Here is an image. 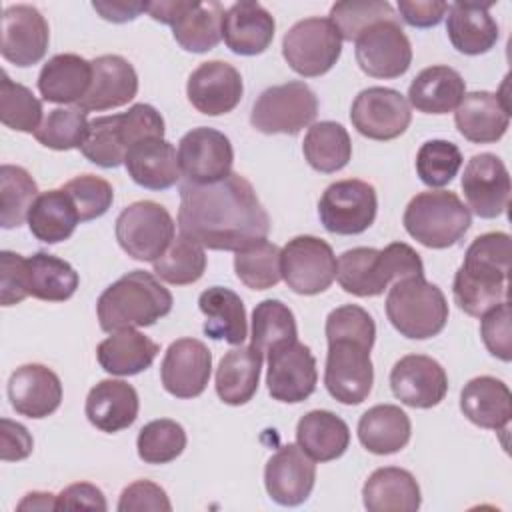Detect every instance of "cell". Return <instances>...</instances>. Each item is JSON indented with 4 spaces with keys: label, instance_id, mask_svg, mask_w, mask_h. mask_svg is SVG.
Wrapping results in <instances>:
<instances>
[{
    "label": "cell",
    "instance_id": "38",
    "mask_svg": "<svg viewBox=\"0 0 512 512\" xmlns=\"http://www.w3.org/2000/svg\"><path fill=\"white\" fill-rule=\"evenodd\" d=\"M412 436L408 414L396 404H376L358 420L360 444L378 456L400 452Z\"/></svg>",
    "mask_w": 512,
    "mask_h": 512
},
{
    "label": "cell",
    "instance_id": "9",
    "mask_svg": "<svg viewBox=\"0 0 512 512\" xmlns=\"http://www.w3.org/2000/svg\"><path fill=\"white\" fill-rule=\"evenodd\" d=\"M156 22L172 28L174 40L186 52H208L222 40L224 6L216 0L192 2V0H160L148 2L146 10Z\"/></svg>",
    "mask_w": 512,
    "mask_h": 512
},
{
    "label": "cell",
    "instance_id": "29",
    "mask_svg": "<svg viewBox=\"0 0 512 512\" xmlns=\"http://www.w3.org/2000/svg\"><path fill=\"white\" fill-rule=\"evenodd\" d=\"M138 410L140 400L134 386L114 378L100 380L96 386H92L84 406L88 422L106 434L132 426L138 418Z\"/></svg>",
    "mask_w": 512,
    "mask_h": 512
},
{
    "label": "cell",
    "instance_id": "21",
    "mask_svg": "<svg viewBox=\"0 0 512 512\" xmlns=\"http://www.w3.org/2000/svg\"><path fill=\"white\" fill-rule=\"evenodd\" d=\"M50 30L42 12L30 4H12L2 12V58L20 68L40 62L48 50Z\"/></svg>",
    "mask_w": 512,
    "mask_h": 512
},
{
    "label": "cell",
    "instance_id": "55",
    "mask_svg": "<svg viewBox=\"0 0 512 512\" xmlns=\"http://www.w3.org/2000/svg\"><path fill=\"white\" fill-rule=\"evenodd\" d=\"M28 294V262L24 256L0 252V302L2 306L20 304Z\"/></svg>",
    "mask_w": 512,
    "mask_h": 512
},
{
    "label": "cell",
    "instance_id": "12",
    "mask_svg": "<svg viewBox=\"0 0 512 512\" xmlns=\"http://www.w3.org/2000/svg\"><path fill=\"white\" fill-rule=\"evenodd\" d=\"M342 54V38L330 18H304L296 22L282 40V56L288 66L304 76L326 74Z\"/></svg>",
    "mask_w": 512,
    "mask_h": 512
},
{
    "label": "cell",
    "instance_id": "5",
    "mask_svg": "<svg viewBox=\"0 0 512 512\" xmlns=\"http://www.w3.org/2000/svg\"><path fill=\"white\" fill-rule=\"evenodd\" d=\"M412 276H424V264L420 254L404 242H392L384 250L360 246L338 258V284L360 298L380 296L390 282Z\"/></svg>",
    "mask_w": 512,
    "mask_h": 512
},
{
    "label": "cell",
    "instance_id": "8",
    "mask_svg": "<svg viewBox=\"0 0 512 512\" xmlns=\"http://www.w3.org/2000/svg\"><path fill=\"white\" fill-rule=\"evenodd\" d=\"M406 232L426 248H450L470 228L468 206L450 190H428L416 194L402 216Z\"/></svg>",
    "mask_w": 512,
    "mask_h": 512
},
{
    "label": "cell",
    "instance_id": "7",
    "mask_svg": "<svg viewBox=\"0 0 512 512\" xmlns=\"http://www.w3.org/2000/svg\"><path fill=\"white\" fill-rule=\"evenodd\" d=\"M386 316L404 338L426 340L444 330L448 302L436 284L424 276H412L394 282L388 290Z\"/></svg>",
    "mask_w": 512,
    "mask_h": 512
},
{
    "label": "cell",
    "instance_id": "54",
    "mask_svg": "<svg viewBox=\"0 0 512 512\" xmlns=\"http://www.w3.org/2000/svg\"><path fill=\"white\" fill-rule=\"evenodd\" d=\"M480 336L486 350L502 362L512 360V330H510V302L504 300L484 316H480Z\"/></svg>",
    "mask_w": 512,
    "mask_h": 512
},
{
    "label": "cell",
    "instance_id": "44",
    "mask_svg": "<svg viewBox=\"0 0 512 512\" xmlns=\"http://www.w3.org/2000/svg\"><path fill=\"white\" fill-rule=\"evenodd\" d=\"M294 340H298V328L292 310L274 298L258 302L252 312L250 348L266 358L276 346Z\"/></svg>",
    "mask_w": 512,
    "mask_h": 512
},
{
    "label": "cell",
    "instance_id": "37",
    "mask_svg": "<svg viewBox=\"0 0 512 512\" xmlns=\"http://www.w3.org/2000/svg\"><path fill=\"white\" fill-rule=\"evenodd\" d=\"M158 352L160 346L134 328L110 332V336L96 346L98 364L114 376L140 374L152 366Z\"/></svg>",
    "mask_w": 512,
    "mask_h": 512
},
{
    "label": "cell",
    "instance_id": "33",
    "mask_svg": "<svg viewBox=\"0 0 512 512\" xmlns=\"http://www.w3.org/2000/svg\"><path fill=\"white\" fill-rule=\"evenodd\" d=\"M364 508L368 512H416L422 494L416 478L398 466L376 468L362 488Z\"/></svg>",
    "mask_w": 512,
    "mask_h": 512
},
{
    "label": "cell",
    "instance_id": "58",
    "mask_svg": "<svg viewBox=\"0 0 512 512\" xmlns=\"http://www.w3.org/2000/svg\"><path fill=\"white\" fill-rule=\"evenodd\" d=\"M106 510V498L104 492L90 484V482H76L66 486L58 496H56V510Z\"/></svg>",
    "mask_w": 512,
    "mask_h": 512
},
{
    "label": "cell",
    "instance_id": "1",
    "mask_svg": "<svg viewBox=\"0 0 512 512\" xmlns=\"http://www.w3.org/2000/svg\"><path fill=\"white\" fill-rule=\"evenodd\" d=\"M180 234L208 250H240L270 232V218L252 184L238 172L212 184H180Z\"/></svg>",
    "mask_w": 512,
    "mask_h": 512
},
{
    "label": "cell",
    "instance_id": "6",
    "mask_svg": "<svg viewBox=\"0 0 512 512\" xmlns=\"http://www.w3.org/2000/svg\"><path fill=\"white\" fill-rule=\"evenodd\" d=\"M146 138H164V118L154 106L142 102L128 112L90 120L80 152L100 168H118L130 146Z\"/></svg>",
    "mask_w": 512,
    "mask_h": 512
},
{
    "label": "cell",
    "instance_id": "35",
    "mask_svg": "<svg viewBox=\"0 0 512 512\" xmlns=\"http://www.w3.org/2000/svg\"><path fill=\"white\" fill-rule=\"evenodd\" d=\"M198 308L206 316L202 330L208 338L242 346L248 336V322L244 302L236 292L224 286L206 288L198 298Z\"/></svg>",
    "mask_w": 512,
    "mask_h": 512
},
{
    "label": "cell",
    "instance_id": "39",
    "mask_svg": "<svg viewBox=\"0 0 512 512\" xmlns=\"http://www.w3.org/2000/svg\"><path fill=\"white\" fill-rule=\"evenodd\" d=\"M296 444L314 462H330L348 450L350 428L330 410H310L296 424Z\"/></svg>",
    "mask_w": 512,
    "mask_h": 512
},
{
    "label": "cell",
    "instance_id": "43",
    "mask_svg": "<svg viewBox=\"0 0 512 512\" xmlns=\"http://www.w3.org/2000/svg\"><path fill=\"white\" fill-rule=\"evenodd\" d=\"M26 262L30 296L46 302H64L74 296L80 278L70 262L48 252H36Z\"/></svg>",
    "mask_w": 512,
    "mask_h": 512
},
{
    "label": "cell",
    "instance_id": "40",
    "mask_svg": "<svg viewBox=\"0 0 512 512\" xmlns=\"http://www.w3.org/2000/svg\"><path fill=\"white\" fill-rule=\"evenodd\" d=\"M262 356L250 346L226 352L216 368V394L224 404L242 406L258 390Z\"/></svg>",
    "mask_w": 512,
    "mask_h": 512
},
{
    "label": "cell",
    "instance_id": "18",
    "mask_svg": "<svg viewBox=\"0 0 512 512\" xmlns=\"http://www.w3.org/2000/svg\"><path fill=\"white\" fill-rule=\"evenodd\" d=\"M266 358V384L274 400L298 404L312 396L318 384V370L316 358L306 344L298 340L286 342L276 346Z\"/></svg>",
    "mask_w": 512,
    "mask_h": 512
},
{
    "label": "cell",
    "instance_id": "60",
    "mask_svg": "<svg viewBox=\"0 0 512 512\" xmlns=\"http://www.w3.org/2000/svg\"><path fill=\"white\" fill-rule=\"evenodd\" d=\"M92 8L108 22H116V24H122V22H130V20H136L142 12L148 10V2H128V0H112V2H102V0H96L92 2Z\"/></svg>",
    "mask_w": 512,
    "mask_h": 512
},
{
    "label": "cell",
    "instance_id": "25",
    "mask_svg": "<svg viewBox=\"0 0 512 512\" xmlns=\"http://www.w3.org/2000/svg\"><path fill=\"white\" fill-rule=\"evenodd\" d=\"M8 400L20 416L34 420L46 418L62 402V382L44 364H22L8 380Z\"/></svg>",
    "mask_w": 512,
    "mask_h": 512
},
{
    "label": "cell",
    "instance_id": "48",
    "mask_svg": "<svg viewBox=\"0 0 512 512\" xmlns=\"http://www.w3.org/2000/svg\"><path fill=\"white\" fill-rule=\"evenodd\" d=\"M186 430L170 418H158L144 424L136 438V450L146 464H168L186 448Z\"/></svg>",
    "mask_w": 512,
    "mask_h": 512
},
{
    "label": "cell",
    "instance_id": "50",
    "mask_svg": "<svg viewBox=\"0 0 512 512\" xmlns=\"http://www.w3.org/2000/svg\"><path fill=\"white\" fill-rule=\"evenodd\" d=\"M86 112L76 108H54L42 120L34 138L52 150H74L82 148L88 134Z\"/></svg>",
    "mask_w": 512,
    "mask_h": 512
},
{
    "label": "cell",
    "instance_id": "34",
    "mask_svg": "<svg viewBox=\"0 0 512 512\" xmlns=\"http://www.w3.org/2000/svg\"><path fill=\"white\" fill-rule=\"evenodd\" d=\"M466 94V82L458 70L436 64L416 74L408 86V104L424 114H448Z\"/></svg>",
    "mask_w": 512,
    "mask_h": 512
},
{
    "label": "cell",
    "instance_id": "24",
    "mask_svg": "<svg viewBox=\"0 0 512 512\" xmlns=\"http://www.w3.org/2000/svg\"><path fill=\"white\" fill-rule=\"evenodd\" d=\"M244 84L240 72L224 60L202 62L186 82L190 104L206 116L232 112L242 100Z\"/></svg>",
    "mask_w": 512,
    "mask_h": 512
},
{
    "label": "cell",
    "instance_id": "56",
    "mask_svg": "<svg viewBox=\"0 0 512 512\" xmlns=\"http://www.w3.org/2000/svg\"><path fill=\"white\" fill-rule=\"evenodd\" d=\"M116 508L120 512H170L172 504L162 486L150 480H136L122 490Z\"/></svg>",
    "mask_w": 512,
    "mask_h": 512
},
{
    "label": "cell",
    "instance_id": "61",
    "mask_svg": "<svg viewBox=\"0 0 512 512\" xmlns=\"http://www.w3.org/2000/svg\"><path fill=\"white\" fill-rule=\"evenodd\" d=\"M18 510H56V496L50 492H28L16 506Z\"/></svg>",
    "mask_w": 512,
    "mask_h": 512
},
{
    "label": "cell",
    "instance_id": "46",
    "mask_svg": "<svg viewBox=\"0 0 512 512\" xmlns=\"http://www.w3.org/2000/svg\"><path fill=\"white\" fill-rule=\"evenodd\" d=\"M38 198V184L26 168L2 164L0 168V224L18 228L28 220V212Z\"/></svg>",
    "mask_w": 512,
    "mask_h": 512
},
{
    "label": "cell",
    "instance_id": "3",
    "mask_svg": "<svg viewBox=\"0 0 512 512\" xmlns=\"http://www.w3.org/2000/svg\"><path fill=\"white\" fill-rule=\"evenodd\" d=\"M510 254L506 232H486L472 240L452 282V296L462 312L480 318L508 300Z\"/></svg>",
    "mask_w": 512,
    "mask_h": 512
},
{
    "label": "cell",
    "instance_id": "27",
    "mask_svg": "<svg viewBox=\"0 0 512 512\" xmlns=\"http://www.w3.org/2000/svg\"><path fill=\"white\" fill-rule=\"evenodd\" d=\"M92 62V84L86 96L78 102L84 112H102L128 104L138 92V74L134 66L118 56L104 54Z\"/></svg>",
    "mask_w": 512,
    "mask_h": 512
},
{
    "label": "cell",
    "instance_id": "36",
    "mask_svg": "<svg viewBox=\"0 0 512 512\" xmlns=\"http://www.w3.org/2000/svg\"><path fill=\"white\" fill-rule=\"evenodd\" d=\"M92 84V62L78 54L52 56L38 74V90L46 102H80Z\"/></svg>",
    "mask_w": 512,
    "mask_h": 512
},
{
    "label": "cell",
    "instance_id": "51",
    "mask_svg": "<svg viewBox=\"0 0 512 512\" xmlns=\"http://www.w3.org/2000/svg\"><path fill=\"white\" fill-rule=\"evenodd\" d=\"M394 18H398L396 10L384 0H344L330 8V22L340 32V38L348 42L356 40L368 26Z\"/></svg>",
    "mask_w": 512,
    "mask_h": 512
},
{
    "label": "cell",
    "instance_id": "20",
    "mask_svg": "<svg viewBox=\"0 0 512 512\" xmlns=\"http://www.w3.org/2000/svg\"><path fill=\"white\" fill-rule=\"evenodd\" d=\"M212 352L202 340L178 338L174 340L160 364V380L168 394L174 398L200 396L210 380Z\"/></svg>",
    "mask_w": 512,
    "mask_h": 512
},
{
    "label": "cell",
    "instance_id": "30",
    "mask_svg": "<svg viewBox=\"0 0 512 512\" xmlns=\"http://www.w3.org/2000/svg\"><path fill=\"white\" fill-rule=\"evenodd\" d=\"M492 2H454L448 4L446 32L452 46L468 56L490 52L500 36L498 24L490 14Z\"/></svg>",
    "mask_w": 512,
    "mask_h": 512
},
{
    "label": "cell",
    "instance_id": "47",
    "mask_svg": "<svg viewBox=\"0 0 512 512\" xmlns=\"http://www.w3.org/2000/svg\"><path fill=\"white\" fill-rule=\"evenodd\" d=\"M234 272L250 290H268L282 280L280 248L266 238H260L234 256Z\"/></svg>",
    "mask_w": 512,
    "mask_h": 512
},
{
    "label": "cell",
    "instance_id": "53",
    "mask_svg": "<svg viewBox=\"0 0 512 512\" xmlns=\"http://www.w3.org/2000/svg\"><path fill=\"white\" fill-rule=\"evenodd\" d=\"M62 190L72 198L80 222L100 218L114 202V188L108 180L94 174H80L68 180Z\"/></svg>",
    "mask_w": 512,
    "mask_h": 512
},
{
    "label": "cell",
    "instance_id": "28",
    "mask_svg": "<svg viewBox=\"0 0 512 512\" xmlns=\"http://www.w3.org/2000/svg\"><path fill=\"white\" fill-rule=\"evenodd\" d=\"M274 16L258 2H234L222 18L224 44L238 56L262 54L274 40Z\"/></svg>",
    "mask_w": 512,
    "mask_h": 512
},
{
    "label": "cell",
    "instance_id": "49",
    "mask_svg": "<svg viewBox=\"0 0 512 512\" xmlns=\"http://www.w3.org/2000/svg\"><path fill=\"white\" fill-rule=\"evenodd\" d=\"M0 120L6 128L34 134L42 124V102L24 84L14 82L6 72L0 80Z\"/></svg>",
    "mask_w": 512,
    "mask_h": 512
},
{
    "label": "cell",
    "instance_id": "19",
    "mask_svg": "<svg viewBox=\"0 0 512 512\" xmlns=\"http://www.w3.org/2000/svg\"><path fill=\"white\" fill-rule=\"evenodd\" d=\"M510 174L504 162L492 154H474L462 174V192L478 218H498L506 212L510 202Z\"/></svg>",
    "mask_w": 512,
    "mask_h": 512
},
{
    "label": "cell",
    "instance_id": "45",
    "mask_svg": "<svg viewBox=\"0 0 512 512\" xmlns=\"http://www.w3.org/2000/svg\"><path fill=\"white\" fill-rule=\"evenodd\" d=\"M152 266L156 276L168 284H194L204 276L206 270L204 246L184 234H178L174 236L166 252L152 262Z\"/></svg>",
    "mask_w": 512,
    "mask_h": 512
},
{
    "label": "cell",
    "instance_id": "59",
    "mask_svg": "<svg viewBox=\"0 0 512 512\" xmlns=\"http://www.w3.org/2000/svg\"><path fill=\"white\" fill-rule=\"evenodd\" d=\"M398 12L402 20L414 28H430L440 24V20L448 12L446 2H436V0H400L398 2Z\"/></svg>",
    "mask_w": 512,
    "mask_h": 512
},
{
    "label": "cell",
    "instance_id": "4",
    "mask_svg": "<svg viewBox=\"0 0 512 512\" xmlns=\"http://www.w3.org/2000/svg\"><path fill=\"white\" fill-rule=\"evenodd\" d=\"M170 290L146 270H132L112 282L96 302L98 324L104 332L146 328L172 310Z\"/></svg>",
    "mask_w": 512,
    "mask_h": 512
},
{
    "label": "cell",
    "instance_id": "15",
    "mask_svg": "<svg viewBox=\"0 0 512 512\" xmlns=\"http://www.w3.org/2000/svg\"><path fill=\"white\" fill-rule=\"evenodd\" d=\"M354 54L360 70L372 78H398L412 64V46L398 18L368 26L354 40Z\"/></svg>",
    "mask_w": 512,
    "mask_h": 512
},
{
    "label": "cell",
    "instance_id": "23",
    "mask_svg": "<svg viewBox=\"0 0 512 512\" xmlns=\"http://www.w3.org/2000/svg\"><path fill=\"white\" fill-rule=\"evenodd\" d=\"M316 482L314 460L298 446H280L264 466L268 496L280 506H300L312 494Z\"/></svg>",
    "mask_w": 512,
    "mask_h": 512
},
{
    "label": "cell",
    "instance_id": "31",
    "mask_svg": "<svg viewBox=\"0 0 512 512\" xmlns=\"http://www.w3.org/2000/svg\"><path fill=\"white\" fill-rule=\"evenodd\" d=\"M124 166L128 176L148 190H166L182 176L176 148L164 138H146L130 146Z\"/></svg>",
    "mask_w": 512,
    "mask_h": 512
},
{
    "label": "cell",
    "instance_id": "17",
    "mask_svg": "<svg viewBox=\"0 0 512 512\" xmlns=\"http://www.w3.org/2000/svg\"><path fill=\"white\" fill-rule=\"evenodd\" d=\"M178 164L184 180L192 184H212L232 172L234 150L226 134L198 126L178 142Z\"/></svg>",
    "mask_w": 512,
    "mask_h": 512
},
{
    "label": "cell",
    "instance_id": "26",
    "mask_svg": "<svg viewBox=\"0 0 512 512\" xmlns=\"http://www.w3.org/2000/svg\"><path fill=\"white\" fill-rule=\"evenodd\" d=\"M454 124L468 142H498L510 126V104L506 96L488 90L468 92L456 106Z\"/></svg>",
    "mask_w": 512,
    "mask_h": 512
},
{
    "label": "cell",
    "instance_id": "42",
    "mask_svg": "<svg viewBox=\"0 0 512 512\" xmlns=\"http://www.w3.org/2000/svg\"><path fill=\"white\" fill-rule=\"evenodd\" d=\"M302 152L306 162L322 174L342 170L352 158V140L348 130L332 120L316 122L308 128Z\"/></svg>",
    "mask_w": 512,
    "mask_h": 512
},
{
    "label": "cell",
    "instance_id": "32",
    "mask_svg": "<svg viewBox=\"0 0 512 512\" xmlns=\"http://www.w3.org/2000/svg\"><path fill=\"white\" fill-rule=\"evenodd\" d=\"M460 410L472 424L504 432L512 416L510 388L494 376H476L460 392Z\"/></svg>",
    "mask_w": 512,
    "mask_h": 512
},
{
    "label": "cell",
    "instance_id": "11",
    "mask_svg": "<svg viewBox=\"0 0 512 512\" xmlns=\"http://www.w3.org/2000/svg\"><path fill=\"white\" fill-rule=\"evenodd\" d=\"M176 236L170 212L152 200H138L126 206L116 218V240L134 260L154 262Z\"/></svg>",
    "mask_w": 512,
    "mask_h": 512
},
{
    "label": "cell",
    "instance_id": "22",
    "mask_svg": "<svg viewBox=\"0 0 512 512\" xmlns=\"http://www.w3.org/2000/svg\"><path fill=\"white\" fill-rule=\"evenodd\" d=\"M392 394L410 408H432L448 392V374L442 364L424 354H406L390 370Z\"/></svg>",
    "mask_w": 512,
    "mask_h": 512
},
{
    "label": "cell",
    "instance_id": "41",
    "mask_svg": "<svg viewBox=\"0 0 512 512\" xmlns=\"http://www.w3.org/2000/svg\"><path fill=\"white\" fill-rule=\"evenodd\" d=\"M26 222L36 240L58 244L74 234L80 216L72 198L62 188H54L38 194Z\"/></svg>",
    "mask_w": 512,
    "mask_h": 512
},
{
    "label": "cell",
    "instance_id": "2",
    "mask_svg": "<svg viewBox=\"0 0 512 512\" xmlns=\"http://www.w3.org/2000/svg\"><path fill=\"white\" fill-rule=\"evenodd\" d=\"M324 332L328 340L324 386L340 404L356 406L368 398L374 384L370 350L376 324L364 308L344 304L328 314Z\"/></svg>",
    "mask_w": 512,
    "mask_h": 512
},
{
    "label": "cell",
    "instance_id": "57",
    "mask_svg": "<svg viewBox=\"0 0 512 512\" xmlns=\"http://www.w3.org/2000/svg\"><path fill=\"white\" fill-rule=\"evenodd\" d=\"M34 440L26 426L10 418L0 420V458L4 462H18L32 454Z\"/></svg>",
    "mask_w": 512,
    "mask_h": 512
},
{
    "label": "cell",
    "instance_id": "52",
    "mask_svg": "<svg viewBox=\"0 0 512 512\" xmlns=\"http://www.w3.org/2000/svg\"><path fill=\"white\" fill-rule=\"evenodd\" d=\"M462 152L454 142L428 140L416 154V174L430 188H442L462 168Z\"/></svg>",
    "mask_w": 512,
    "mask_h": 512
},
{
    "label": "cell",
    "instance_id": "13",
    "mask_svg": "<svg viewBox=\"0 0 512 512\" xmlns=\"http://www.w3.org/2000/svg\"><path fill=\"white\" fill-rule=\"evenodd\" d=\"M280 272L292 292L314 296L336 280L338 260L326 240L304 234L288 240L280 250Z\"/></svg>",
    "mask_w": 512,
    "mask_h": 512
},
{
    "label": "cell",
    "instance_id": "16",
    "mask_svg": "<svg viewBox=\"0 0 512 512\" xmlns=\"http://www.w3.org/2000/svg\"><path fill=\"white\" fill-rule=\"evenodd\" d=\"M350 120L358 134L370 140L386 142L402 136L408 130L412 112L408 100L398 90L370 86L354 98Z\"/></svg>",
    "mask_w": 512,
    "mask_h": 512
},
{
    "label": "cell",
    "instance_id": "10",
    "mask_svg": "<svg viewBox=\"0 0 512 512\" xmlns=\"http://www.w3.org/2000/svg\"><path fill=\"white\" fill-rule=\"evenodd\" d=\"M318 114L314 90L300 80L266 88L254 102L250 124L262 134H298Z\"/></svg>",
    "mask_w": 512,
    "mask_h": 512
},
{
    "label": "cell",
    "instance_id": "14",
    "mask_svg": "<svg viewBox=\"0 0 512 512\" xmlns=\"http://www.w3.org/2000/svg\"><path fill=\"white\" fill-rule=\"evenodd\" d=\"M376 188L358 178L332 182L320 196L318 216L322 226L340 236L362 234L376 220Z\"/></svg>",
    "mask_w": 512,
    "mask_h": 512
}]
</instances>
